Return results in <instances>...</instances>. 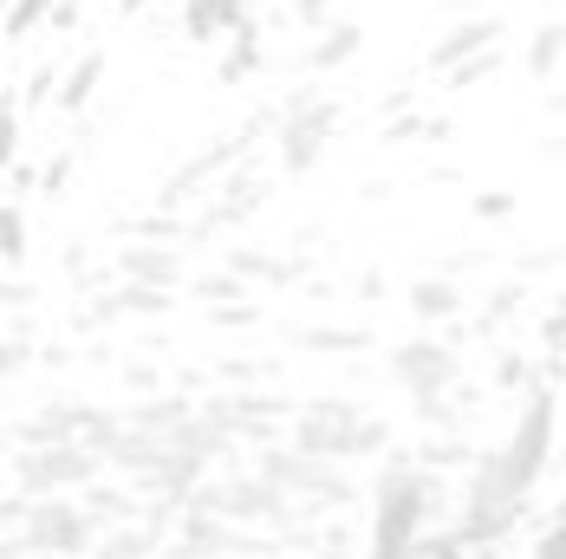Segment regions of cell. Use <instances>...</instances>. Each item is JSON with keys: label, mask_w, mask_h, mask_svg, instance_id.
Instances as JSON below:
<instances>
[{"label": "cell", "mask_w": 566, "mask_h": 559, "mask_svg": "<svg viewBox=\"0 0 566 559\" xmlns=\"http://www.w3.org/2000/svg\"><path fill=\"white\" fill-rule=\"evenodd\" d=\"M248 27V0H182V40L189 46H222Z\"/></svg>", "instance_id": "cell-12"}, {"label": "cell", "mask_w": 566, "mask_h": 559, "mask_svg": "<svg viewBox=\"0 0 566 559\" xmlns=\"http://www.w3.org/2000/svg\"><path fill=\"white\" fill-rule=\"evenodd\" d=\"M560 306H566V299H560Z\"/></svg>", "instance_id": "cell-41"}, {"label": "cell", "mask_w": 566, "mask_h": 559, "mask_svg": "<svg viewBox=\"0 0 566 559\" xmlns=\"http://www.w3.org/2000/svg\"><path fill=\"white\" fill-rule=\"evenodd\" d=\"M144 7H157V0H117V13H124V20H137Z\"/></svg>", "instance_id": "cell-39"}, {"label": "cell", "mask_w": 566, "mask_h": 559, "mask_svg": "<svg viewBox=\"0 0 566 559\" xmlns=\"http://www.w3.org/2000/svg\"><path fill=\"white\" fill-rule=\"evenodd\" d=\"M286 443L300 449V455H319V462H378V455L391 449V423L371 416L358 397L326 391V397L293 403Z\"/></svg>", "instance_id": "cell-2"}, {"label": "cell", "mask_w": 566, "mask_h": 559, "mask_svg": "<svg viewBox=\"0 0 566 559\" xmlns=\"http://www.w3.org/2000/svg\"><path fill=\"white\" fill-rule=\"evenodd\" d=\"M98 520L78 495H46V502H27V520H20V540L33 559H92L98 553Z\"/></svg>", "instance_id": "cell-5"}, {"label": "cell", "mask_w": 566, "mask_h": 559, "mask_svg": "<svg viewBox=\"0 0 566 559\" xmlns=\"http://www.w3.org/2000/svg\"><path fill=\"white\" fill-rule=\"evenodd\" d=\"M98 85H105V53H98V46H85V53L65 65V78H59V98H53V105H59V112H85Z\"/></svg>", "instance_id": "cell-16"}, {"label": "cell", "mask_w": 566, "mask_h": 559, "mask_svg": "<svg viewBox=\"0 0 566 559\" xmlns=\"http://www.w3.org/2000/svg\"><path fill=\"white\" fill-rule=\"evenodd\" d=\"M293 13H300V27H306V33H319V27L333 20V0H293Z\"/></svg>", "instance_id": "cell-33"}, {"label": "cell", "mask_w": 566, "mask_h": 559, "mask_svg": "<svg viewBox=\"0 0 566 559\" xmlns=\"http://www.w3.org/2000/svg\"><path fill=\"white\" fill-rule=\"evenodd\" d=\"M554 267H566V247H534V254H521V261H514V274H521V280L554 274Z\"/></svg>", "instance_id": "cell-29"}, {"label": "cell", "mask_w": 566, "mask_h": 559, "mask_svg": "<svg viewBox=\"0 0 566 559\" xmlns=\"http://www.w3.org/2000/svg\"><path fill=\"white\" fill-rule=\"evenodd\" d=\"M541 112H547V117H566V92H547V98H541Z\"/></svg>", "instance_id": "cell-38"}, {"label": "cell", "mask_w": 566, "mask_h": 559, "mask_svg": "<svg viewBox=\"0 0 566 559\" xmlns=\"http://www.w3.org/2000/svg\"><path fill=\"white\" fill-rule=\"evenodd\" d=\"M403 306H410V319H423V326H462L469 293H462L455 274H423V280L403 286Z\"/></svg>", "instance_id": "cell-10"}, {"label": "cell", "mask_w": 566, "mask_h": 559, "mask_svg": "<svg viewBox=\"0 0 566 559\" xmlns=\"http://www.w3.org/2000/svg\"><path fill=\"white\" fill-rule=\"evenodd\" d=\"M541 345H547V358H554V351H566V306H554V313L541 319Z\"/></svg>", "instance_id": "cell-32"}, {"label": "cell", "mask_w": 566, "mask_h": 559, "mask_svg": "<svg viewBox=\"0 0 566 559\" xmlns=\"http://www.w3.org/2000/svg\"><path fill=\"white\" fill-rule=\"evenodd\" d=\"M170 306H176L170 286H144V280H124L117 293H105V299L92 306V326H112L117 313H137V319H164Z\"/></svg>", "instance_id": "cell-13"}, {"label": "cell", "mask_w": 566, "mask_h": 559, "mask_svg": "<svg viewBox=\"0 0 566 559\" xmlns=\"http://www.w3.org/2000/svg\"><path fill=\"white\" fill-rule=\"evenodd\" d=\"M7 475H13V488H20L27 502H46V495H85V488L105 482L112 468H105L98 449H85V443H33L7 462Z\"/></svg>", "instance_id": "cell-4"}, {"label": "cell", "mask_w": 566, "mask_h": 559, "mask_svg": "<svg viewBox=\"0 0 566 559\" xmlns=\"http://www.w3.org/2000/svg\"><path fill=\"white\" fill-rule=\"evenodd\" d=\"M566 65V20H541L534 33H527V53H521V72L534 78V85H554Z\"/></svg>", "instance_id": "cell-15"}, {"label": "cell", "mask_w": 566, "mask_h": 559, "mask_svg": "<svg viewBox=\"0 0 566 559\" xmlns=\"http://www.w3.org/2000/svg\"><path fill=\"white\" fill-rule=\"evenodd\" d=\"M443 520V482L410 449H385L371 475V520H365V559H410Z\"/></svg>", "instance_id": "cell-1"}, {"label": "cell", "mask_w": 566, "mask_h": 559, "mask_svg": "<svg viewBox=\"0 0 566 559\" xmlns=\"http://www.w3.org/2000/svg\"><path fill=\"white\" fill-rule=\"evenodd\" d=\"M254 319H261V306H248V299H234V306H209V326H228V333H234V326H254Z\"/></svg>", "instance_id": "cell-30"}, {"label": "cell", "mask_w": 566, "mask_h": 559, "mask_svg": "<svg viewBox=\"0 0 566 559\" xmlns=\"http://www.w3.org/2000/svg\"><path fill=\"white\" fill-rule=\"evenodd\" d=\"M261 27H254V20H248V27H241V33H234V40H228V59H222V85H241V78H254V72H261Z\"/></svg>", "instance_id": "cell-20"}, {"label": "cell", "mask_w": 566, "mask_h": 559, "mask_svg": "<svg viewBox=\"0 0 566 559\" xmlns=\"http://www.w3.org/2000/svg\"><path fill=\"white\" fill-rule=\"evenodd\" d=\"M196 293H202V306H234V299H248V280L234 274V267H222V274L196 280Z\"/></svg>", "instance_id": "cell-26"}, {"label": "cell", "mask_w": 566, "mask_h": 559, "mask_svg": "<svg viewBox=\"0 0 566 559\" xmlns=\"http://www.w3.org/2000/svg\"><path fill=\"white\" fill-rule=\"evenodd\" d=\"M117 274L124 280H144V286H182L189 280V261H182V247L176 241H137V247H124L117 254Z\"/></svg>", "instance_id": "cell-11"}, {"label": "cell", "mask_w": 566, "mask_h": 559, "mask_svg": "<svg viewBox=\"0 0 566 559\" xmlns=\"http://www.w3.org/2000/svg\"><path fill=\"white\" fill-rule=\"evenodd\" d=\"M46 27H53V33H72V27H78V0H59V7H53V20H46Z\"/></svg>", "instance_id": "cell-36"}, {"label": "cell", "mask_w": 566, "mask_h": 559, "mask_svg": "<svg viewBox=\"0 0 566 559\" xmlns=\"http://www.w3.org/2000/svg\"><path fill=\"white\" fill-rule=\"evenodd\" d=\"M65 176H72V157H59V164L40 176V182H46V196H53V189H65Z\"/></svg>", "instance_id": "cell-37"}, {"label": "cell", "mask_w": 566, "mask_h": 559, "mask_svg": "<svg viewBox=\"0 0 566 559\" xmlns=\"http://www.w3.org/2000/svg\"><path fill=\"white\" fill-rule=\"evenodd\" d=\"M339 98L326 92H286L281 98V124H274V157H281V176H313L326 164L333 137H339Z\"/></svg>", "instance_id": "cell-3"}, {"label": "cell", "mask_w": 566, "mask_h": 559, "mask_svg": "<svg viewBox=\"0 0 566 559\" xmlns=\"http://www.w3.org/2000/svg\"><path fill=\"white\" fill-rule=\"evenodd\" d=\"M534 384H541V365H534V358H521V351H502V358H495V391L527 397Z\"/></svg>", "instance_id": "cell-23"}, {"label": "cell", "mask_w": 566, "mask_h": 559, "mask_svg": "<svg viewBox=\"0 0 566 559\" xmlns=\"http://www.w3.org/2000/svg\"><path fill=\"white\" fill-rule=\"evenodd\" d=\"M7 7H13V0H0V20H7Z\"/></svg>", "instance_id": "cell-40"}, {"label": "cell", "mask_w": 566, "mask_h": 559, "mask_svg": "<svg viewBox=\"0 0 566 559\" xmlns=\"http://www.w3.org/2000/svg\"><path fill=\"white\" fill-rule=\"evenodd\" d=\"M385 378L397 391H410V403L417 397H450L462 391V351L450 338H397L385 351Z\"/></svg>", "instance_id": "cell-6"}, {"label": "cell", "mask_w": 566, "mask_h": 559, "mask_svg": "<svg viewBox=\"0 0 566 559\" xmlns=\"http://www.w3.org/2000/svg\"><path fill=\"white\" fill-rule=\"evenodd\" d=\"M248 144H254V124H241L234 137H222V144H209V150H196V157H189V164L176 169L170 182H164V196H157V209H182V202H189L196 189H209V182H222L228 169L241 164V150H248Z\"/></svg>", "instance_id": "cell-7"}, {"label": "cell", "mask_w": 566, "mask_h": 559, "mask_svg": "<svg viewBox=\"0 0 566 559\" xmlns=\"http://www.w3.org/2000/svg\"><path fill=\"white\" fill-rule=\"evenodd\" d=\"M20 520H27V495L0 488V534H20Z\"/></svg>", "instance_id": "cell-31"}, {"label": "cell", "mask_w": 566, "mask_h": 559, "mask_svg": "<svg viewBox=\"0 0 566 559\" xmlns=\"http://www.w3.org/2000/svg\"><path fill=\"white\" fill-rule=\"evenodd\" d=\"M527 559H566V514H554V520L541 527V540L527 547Z\"/></svg>", "instance_id": "cell-28"}, {"label": "cell", "mask_w": 566, "mask_h": 559, "mask_svg": "<svg viewBox=\"0 0 566 559\" xmlns=\"http://www.w3.org/2000/svg\"><path fill=\"white\" fill-rule=\"evenodd\" d=\"M358 53H365V27L358 20H326L306 46V72H345Z\"/></svg>", "instance_id": "cell-14"}, {"label": "cell", "mask_w": 566, "mask_h": 559, "mask_svg": "<svg viewBox=\"0 0 566 559\" xmlns=\"http://www.w3.org/2000/svg\"><path fill=\"white\" fill-rule=\"evenodd\" d=\"M313 358H358V351H371V333L365 326H306V333H293Z\"/></svg>", "instance_id": "cell-19"}, {"label": "cell", "mask_w": 566, "mask_h": 559, "mask_svg": "<svg viewBox=\"0 0 566 559\" xmlns=\"http://www.w3.org/2000/svg\"><path fill=\"white\" fill-rule=\"evenodd\" d=\"M527 306V280L514 274L502 280V286H489V299H482V333H495V326H509L514 313Z\"/></svg>", "instance_id": "cell-21"}, {"label": "cell", "mask_w": 566, "mask_h": 559, "mask_svg": "<svg viewBox=\"0 0 566 559\" xmlns=\"http://www.w3.org/2000/svg\"><path fill=\"white\" fill-rule=\"evenodd\" d=\"M20 254H27V209L0 202V261H20Z\"/></svg>", "instance_id": "cell-25"}, {"label": "cell", "mask_w": 566, "mask_h": 559, "mask_svg": "<svg viewBox=\"0 0 566 559\" xmlns=\"http://www.w3.org/2000/svg\"><path fill=\"white\" fill-rule=\"evenodd\" d=\"M534 150H541V164H566V124H560V130H547Z\"/></svg>", "instance_id": "cell-34"}, {"label": "cell", "mask_w": 566, "mask_h": 559, "mask_svg": "<svg viewBox=\"0 0 566 559\" xmlns=\"http://www.w3.org/2000/svg\"><path fill=\"white\" fill-rule=\"evenodd\" d=\"M20 130H27V105H20V92H0V176L20 164Z\"/></svg>", "instance_id": "cell-22"}, {"label": "cell", "mask_w": 566, "mask_h": 559, "mask_svg": "<svg viewBox=\"0 0 566 559\" xmlns=\"http://www.w3.org/2000/svg\"><path fill=\"white\" fill-rule=\"evenodd\" d=\"M189 410H196V403L182 391H150V397H137V403H124V416H130L137 430H150V436H170Z\"/></svg>", "instance_id": "cell-17"}, {"label": "cell", "mask_w": 566, "mask_h": 559, "mask_svg": "<svg viewBox=\"0 0 566 559\" xmlns=\"http://www.w3.org/2000/svg\"><path fill=\"white\" fill-rule=\"evenodd\" d=\"M157 553H164L157 527L124 520V527H105V534H98V553H92V559H157Z\"/></svg>", "instance_id": "cell-18"}, {"label": "cell", "mask_w": 566, "mask_h": 559, "mask_svg": "<svg viewBox=\"0 0 566 559\" xmlns=\"http://www.w3.org/2000/svg\"><path fill=\"white\" fill-rule=\"evenodd\" d=\"M502 72V46H489V53H475V59H462L455 72H443L450 78V92H475V85H489Z\"/></svg>", "instance_id": "cell-24"}, {"label": "cell", "mask_w": 566, "mask_h": 559, "mask_svg": "<svg viewBox=\"0 0 566 559\" xmlns=\"http://www.w3.org/2000/svg\"><path fill=\"white\" fill-rule=\"evenodd\" d=\"M20 365H27V351H20V345H13V338H0V384H7V378H13V371H20Z\"/></svg>", "instance_id": "cell-35"}, {"label": "cell", "mask_w": 566, "mask_h": 559, "mask_svg": "<svg viewBox=\"0 0 566 559\" xmlns=\"http://www.w3.org/2000/svg\"><path fill=\"white\" fill-rule=\"evenodd\" d=\"M469 215H475V222H509V215H514V196H509V189H482V196L469 202Z\"/></svg>", "instance_id": "cell-27"}, {"label": "cell", "mask_w": 566, "mask_h": 559, "mask_svg": "<svg viewBox=\"0 0 566 559\" xmlns=\"http://www.w3.org/2000/svg\"><path fill=\"white\" fill-rule=\"evenodd\" d=\"M489 46H502V13H462L455 27H443L437 33V46H430V72H455L462 59H475V53H489Z\"/></svg>", "instance_id": "cell-8"}, {"label": "cell", "mask_w": 566, "mask_h": 559, "mask_svg": "<svg viewBox=\"0 0 566 559\" xmlns=\"http://www.w3.org/2000/svg\"><path fill=\"white\" fill-rule=\"evenodd\" d=\"M85 423H92V403H78V397L33 403L27 423H20V449H33V443H85Z\"/></svg>", "instance_id": "cell-9"}]
</instances>
